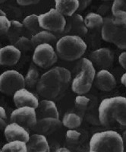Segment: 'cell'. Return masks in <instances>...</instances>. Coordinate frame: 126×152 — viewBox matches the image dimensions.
Here are the masks:
<instances>
[{"label":"cell","mask_w":126,"mask_h":152,"mask_svg":"<svg viewBox=\"0 0 126 152\" xmlns=\"http://www.w3.org/2000/svg\"><path fill=\"white\" fill-rule=\"evenodd\" d=\"M98 118L103 126L117 123L126 127V97L114 96L103 99L99 104Z\"/></svg>","instance_id":"obj_1"},{"label":"cell","mask_w":126,"mask_h":152,"mask_svg":"<svg viewBox=\"0 0 126 152\" xmlns=\"http://www.w3.org/2000/svg\"><path fill=\"white\" fill-rule=\"evenodd\" d=\"M55 51L58 56L66 61L81 59L85 53L87 45L81 36L66 34L55 42Z\"/></svg>","instance_id":"obj_2"},{"label":"cell","mask_w":126,"mask_h":152,"mask_svg":"<svg viewBox=\"0 0 126 152\" xmlns=\"http://www.w3.org/2000/svg\"><path fill=\"white\" fill-rule=\"evenodd\" d=\"M89 151L122 152L125 145L122 135L114 130H105L93 134L89 142Z\"/></svg>","instance_id":"obj_3"},{"label":"cell","mask_w":126,"mask_h":152,"mask_svg":"<svg viewBox=\"0 0 126 152\" xmlns=\"http://www.w3.org/2000/svg\"><path fill=\"white\" fill-rule=\"evenodd\" d=\"M65 83L55 67L51 68L40 75L36 90L40 96L46 99H54L60 94Z\"/></svg>","instance_id":"obj_4"},{"label":"cell","mask_w":126,"mask_h":152,"mask_svg":"<svg viewBox=\"0 0 126 152\" xmlns=\"http://www.w3.org/2000/svg\"><path fill=\"white\" fill-rule=\"evenodd\" d=\"M96 69L91 59L82 58L80 70L71 81V90L76 94H85L91 89L95 80Z\"/></svg>","instance_id":"obj_5"},{"label":"cell","mask_w":126,"mask_h":152,"mask_svg":"<svg viewBox=\"0 0 126 152\" xmlns=\"http://www.w3.org/2000/svg\"><path fill=\"white\" fill-rule=\"evenodd\" d=\"M38 19L41 29L57 34L64 32L66 29L67 23L66 16L55 8L40 15Z\"/></svg>","instance_id":"obj_6"},{"label":"cell","mask_w":126,"mask_h":152,"mask_svg":"<svg viewBox=\"0 0 126 152\" xmlns=\"http://www.w3.org/2000/svg\"><path fill=\"white\" fill-rule=\"evenodd\" d=\"M58 59L57 53L51 43H40L34 48L32 61L38 67L48 69Z\"/></svg>","instance_id":"obj_7"},{"label":"cell","mask_w":126,"mask_h":152,"mask_svg":"<svg viewBox=\"0 0 126 152\" xmlns=\"http://www.w3.org/2000/svg\"><path fill=\"white\" fill-rule=\"evenodd\" d=\"M25 87L24 76L15 69H9L0 74V92L13 94L17 90Z\"/></svg>","instance_id":"obj_8"},{"label":"cell","mask_w":126,"mask_h":152,"mask_svg":"<svg viewBox=\"0 0 126 152\" xmlns=\"http://www.w3.org/2000/svg\"><path fill=\"white\" fill-rule=\"evenodd\" d=\"M10 120L19 123L27 129H31L37 120L36 108L28 106L17 107L11 113Z\"/></svg>","instance_id":"obj_9"},{"label":"cell","mask_w":126,"mask_h":152,"mask_svg":"<svg viewBox=\"0 0 126 152\" xmlns=\"http://www.w3.org/2000/svg\"><path fill=\"white\" fill-rule=\"evenodd\" d=\"M13 102L16 107L28 106L36 108L39 105V99L36 95L25 87L16 91L13 94Z\"/></svg>","instance_id":"obj_10"},{"label":"cell","mask_w":126,"mask_h":152,"mask_svg":"<svg viewBox=\"0 0 126 152\" xmlns=\"http://www.w3.org/2000/svg\"><path fill=\"white\" fill-rule=\"evenodd\" d=\"M21 56V51L14 44L0 47V66H14L18 62Z\"/></svg>","instance_id":"obj_11"},{"label":"cell","mask_w":126,"mask_h":152,"mask_svg":"<svg viewBox=\"0 0 126 152\" xmlns=\"http://www.w3.org/2000/svg\"><path fill=\"white\" fill-rule=\"evenodd\" d=\"M4 135L7 141L22 140L27 142L29 139L30 133L26 127L12 122L4 128Z\"/></svg>","instance_id":"obj_12"},{"label":"cell","mask_w":126,"mask_h":152,"mask_svg":"<svg viewBox=\"0 0 126 152\" xmlns=\"http://www.w3.org/2000/svg\"><path fill=\"white\" fill-rule=\"evenodd\" d=\"M61 124L58 118L42 117L37 118L36 123L31 128L34 133H40L43 135H48L57 129Z\"/></svg>","instance_id":"obj_13"},{"label":"cell","mask_w":126,"mask_h":152,"mask_svg":"<svg viewBox=\"0 0 126 152\" xmlns=\"http://www.w3.org/2000/svg\"><path fill=\"white\" fill-rule=\"evenodd\" d=\"M96 85L100 90L103 91H109L114 89L116 86V78L111 72L106 69H100L96 73Z\"/></svg>","instance_id":"obj_14"},{"label":"cell","mask_w":126,"mask_h":152,"mask_svg":"<svg viewBox=\"0 0 126 152\" xmlns=\"http://www.w3.org/2000/svg\"><path fill=\"white\" fill-rule=\"evenodd\" d=\"M90 59L93 64L103 68L109 67L114 61V53L106 47L97 49L90 54Z\"/></svg>","instance_id":"obj_15"},{"label":"cell","mask_w":126,"mask_h":152,"mask_svg":"<svg viewBox=\"0 0 126 152\" xmlns=\"http://www.w3.org/2000/svg\"><path fill=\"white\" fill-rule=\"evenodd\" d=\"M69 18L64 32L68 33V34H75L81 37L87 33L88 28L85 25L83 16L75 13Z\"/></svg>","instance_id":"obj_16"},{"label":"cell","mask_w":126,"mask_h":152,"mask_svg":"<svg viewBox=\"0 0 126 152\" xmlns=\"http://www.w3.org/2000/svg\"><path fill=\"white\" fill-rule=\"evenodd\" d=\"M37 118L53 117L59 119V111L57 105L52 99H43L39 102L36 108Z\"/></svg>","instance_id":"obj_17"},{"label":"cell","mask_w":126,"mask_h":152,"mask_svg":"<svg viewBox=\"0 0 126 152\" xmlns=\"http://www.w3.org/2000/svg\"><path fill=\"white\" fill-rule=\"evenodd\" d=\"M27 145L28 151L48 152L50 151L47 136L40 133H34L30 135Z\"/></svg>","instance_id":"obj_18"},{"label":"cell","mask_w":126,"mask_h":152,"mask_svg":"<svg viewBox=\"0 0 126 152\" xmlns=\"http://www.w3.org/2000/svg\"><path fill=\"white\" fill-rule=\"evenodd\" d=\"M55 9L65 16H70L75 14L79 9L78 0H54Z\"/></svg>","instance_id":"obj_19"},{"label":"cell","mask_w":126,"mask_h":152,"mask_svg":"<svg viewBox=\"0 0 126 152\" xmlns=\"http://www.w3.org/2000/svg\"><path fill=\"white\" fill-rule=\"evenodd\" d=\"M31 41L33 43L34 47L37 46L40 43H51L56 42V36L54 33L47 30L42 29L41 31L36 32L31 37Z\"/></svg>","instance_id":"obj_20"},{"label":"cell","mask_w":126,"mask_h":152,"mask_svg":"<svg viewBox=\"0 0 126 152\" xmlns=\"http://www.w3.org/2000/svg\"><path fill=\"white\" fill-rule=\"evenodd\" d=\"M116 29L117 26L113 22L112 18H104L103 24L101 26V37L103 40L108 43H112Z\"/></svg>","instance_id":"obj_21"},{"label":"cell","mask_w":126,"mask_h":152,"mask_svg":"<svg viewBox=\"0 0 126 152\" xmlns=\"http://www.w3.org/2000/svg\"><path fill=\"white\" fill-rule=\"evenodd\" d=\"M38 16L37 15L32 14L27 15L23 19L22 23L24 28L27 30L28 33L31 34V37L42 30L39 24Z\"/></svg>","instance_id":"obj_22"},{"label":"cell","mask_w":126,"mask_h":152,"mask_svg":"<svg viewBox=\"0 0 126 152\" xmlns=\"http://www.w3.org/2000/svg\"><path fill=\"white\" fill-rule=\"evenodd\" d=\"M61 123L67 129H77L82 123V118L75 113L68 112L64 114Z\"/></svg>","instance_id":"obj_23"},{"label":"cell","mask_w":126,"mask_h":152,"mask_svg":"<svg viewBox=\"0 0 126 152\" xmlns=\"http://www.w3.org/2000/svg\"><path fill=\"white\" fill-rule=\"evenodd\" d=\"M40 78V72L37 68L35 67L34 66H31L27 72L26 75L24 76L25 86L29 89L36 88Z\"/></svg>","instance_id":"obj_24"},{"label":"cell","mask_w":126,"mask_h":152,"mask_svg":"<svg viewBox=\"0 0 126 152\" xmlns=\"http://www.w3.org/2000/svg\"><path fill=\"white\" fill-rule=\"evenodd\" d=\"M23 30L24 25L22 22L17 20H11V27L6 32L9 40L14 43L17 38L21 36Z\"/></svg>","instance_id":"obj_25"},{"label":"cell","mask_w":126,"mask_h":152,"mask_svg":"<svg viewBox=\"0 0 126 152\" xmlns=\"http://www.w3.org/2000/svg\"><path fill=\"white\" fill-rule=\"evenodd\" d=\"M84 24L87 28H97L103 25L104 18L100 13L90 12L86 15L84 18Z\"/></svg>","instance_id":"obj_26"},{"label":"cell","mask_w":126,"mask_h":152,"mask_svg":"<svg viewBox=\"0 0 126 152\" xmlns=\"http://www.w3.org/2000/svg\"><path fill=\"white\" fill-rule=\"evenodd\" d=\"M2 151L13 152H28V145L26 142L22 140L8 141L7 143L2 146Z\"/></svg>","instance_id":"obj_27"},{"label":"cell","mask_w":126,"mask_h":152,"mask_svg":"<svg viewBox=\"0 0 126 152\" xmlns=\"http://www.w3.org/2000/svg\"><path fill=\"white\" fill-rule=\"evenodd\" d=\"M112 43L115 44L121 50H126V28L118 27L114 37L112 38Z\"/></svg>","instance_id":"obj_28"},{"label":"cell","mask_w":126,"mask_h":152,"mask_svg":"<svg viewBox=\"0 0 126 152\" xmlns=\"http://www.w3.org/2000/svg\"><path fill=\"white\" fill-rule=\"evenodd\" d=\"M14 45L19 49L21 52L22 51L28 52V51L31 50V49L34 48L33 46V43H32V41H31V37L24 36V35H21V37L17 38L14 43Z\"/></svg>","instance_id":"obj_29"},{"label":"cell","mask_w":126,"mask_h":152,"mask_svg":"<svg viewBox=\"0 0 126 152\" xmlns=\"http://www.w3.org/2000/svg\"><path fill=\"white\" fill-rule=\"evenodd\" d=\"M112 15V20L116 26L126 28V11L119 10Z\"/></svg>","instance_id":"obj_30"},{"label":"cell","mask_w":126,"mask_h":152,"mask_svg":"<svg viewBox=\"0 0 126 152\" xmlns=\"http://www.w3.org/2000/svg\"><path fill=\"white\" fill-rule=\"evenodd\" d=\"M55 69H57L59 72L60 73L65 85H67L71 81V72L69 69L62 67V66H55Z\"/></svg>","instance_id":"obj_31"},{"label":"cell","mask_w":126,"mask_h":152,"mask_svg":"<svg viewBox=\"0 0 126 152\" xmlns=\"http://www.w3.org/2000/svg\"><path fill=\"white\" fill-rule=\"evenodd\" d=\"M119 10L126 11V0H113L111 6L112 14H114Z\"/></svg>","instance_id":"obj_32"},{"label":"cell","mask_w":126,"mask_h":152,"mask_svg":"<svg viewBox=\"0 0 126 152\" xmlns=\"http://www.w3.org/2000/svg\"><path fill=\"white\" fill-rule=\"evenodd\" d=\"M11 27V20L8 18L6 15H0V32H7Z\"/></svg>","instance_id":"obj_33"},{"label":"cell","mask_w":126,"mask_h":152,"mask_svg":"<svg viewBox=\"0 0 126 152\" xmlns=\"http://www.w3.org/2000/svg\"><path fill=\"white\" fill-rule=\"evenodd\" d=\"M90 103V99L84 94H77L74 98V104L81 107H85Z\"/></svg>","instance_id":"obj_34"},{"label":"cell","mask_w":126,"mask_h":152,"mask_svg":"<svg viewBox=\"0 0 126 152\" xmlns=\"http://www.w3.org/2000/svg\"><path fill=\"white\" fill-rule=\"evenodd\" d=\"M66 135L68 140L77 141L81 137V132L76 130V129H68Z\"/></svg>","instance_id":"obj_35"},{"label":"cell","mask_w":126,"mask_h":152,"mask_svg":"<svg viewBox=\"0 0 126 152\" xmlns=\"http://www.w3.org/2000/svg\"><path fill=\"white\" fill-rule=\"evenodd\" d=\"M40 0H16V2L18 5L21 6H28V5H34L38 3Z\"/></svg>","instance_id":"obj_36"},{"label":"cell","mask_w":126,"mask_h":152,"mask_svg":"<svg viewBox=\"0 0 126 152\" xmlns=\"http://www.w3.org/2000/svg\"><path fill=\"white\" fill-rule=\"evenodd\" d=\"M119 62L120 66L126 70V51H124L119 55Z\"/></svg>","instance_id":"obj_37"},{"label":"cell","mask_w":126,"mask_h":152,"mask_svg":"<svg viewBox=\"0 0 126 152\" xmlns=\"http://www.w3.org/2000/svg\"><path fill=\"white\" fill-rule=\"evenodd\" d=\"M79 1V10H84L91 3L92 0H78Z\"/></svg>","instance_id":"obj_38"},{"label":"cell","mask_w":126,"mask_h":152,"mask_svg":"<svg viewBox=\"0 0 126 152\" xmlns=\"http://www.w3.org/2000/svg\"><path fill=\"white\" fill-rule=\"evenodd\" d=\"M0 116L4 119H6L7 117V113H6V111H5V108L0 106Z\"/></svg>","instance_id":"obj_39"},{"label":"cell","mask_w":126,"mask_h":152,"mask_svg":"<svg viewBox=\"0 0 126 152\" xmlns=\"http://www.w3.org/2000/svg\"><path fill=\"white\" fill-rule=\"evenodd\" d=\"M6 125H7V123H6V121H5V119L0 116V129H4Z\"/></svg>","instance_id":"obj_40"},{"label":"cell","mask_w":126,"mask_h":152,"mask_svg":"<svg viewBox=\"0 0 126 152\" xmlns=\"http://www.w3.org/2000/svg\"><path fill=\"white\" fill-rule=\"evenodd\" d=\"M121 82L123 85L126 88V72L123 73V75L121 77Z\"/></svg>","instance_id":"obj_41"},{"label":"cell","mask_w":126,"mask_h":152,"mask_svg":"<svg viewBox=\"0 0 126 152\" xmlns=\"http://www.w3.org/2000/svg\"><path fill=\"white\" fill-rule=\"evenodd\" d=\"M56 151H58V152H69L70 151V150H69L68 148H67L61 147V148H59L56 149Z\"/></svg>","instance_id":"obj_42"},{"label":"cell","mask_w":126,"mask_h":152,"mask_svg":"<svg viewBox=\"0 0 126 152\" xmlns=\"http://www.w3.org/2000/svg\"><path fill=\"white\" fill-rule=\"evenodd\" d=\"M123 141H124V145H125V147L126 146V131L125 132H123Z\"/></svg>","instance_id":"obj_43"},{"label":"cell","mask_w":126,"mask_h":152,"mask_svg":"<svg viewBox=\"0 0 126 152\" xmlns=\"http://www.w3.org/2000/svg\"><path fill=\"white\" fill-rule=\"evenodd\" d=\"M5 15V13L4 12V11L2 9H0V15Z\"/></svg>","instance_id":"obj_44"},{"label":"cell","mask_w":126,"mask_h":152,"mask_svg":"<svg viewBox=\"0 0 126 152\" xmlns=\"http://www.w3.org/2000/svg\"><path fill=\"white\" fill-rule=\"evenodd\" d=\"M4 2H5V0H0V4L3 3Z\"/></svg>","instance_id":"obj_45"},{"label":"cell","mask_w":126,"mask_h":152,"mask_svg":"<svg viewBox=\"0 0 126 152\" xmlns=\"http://www.w3.org/2000/svg\"><path fill=\"white\" fill-rule=\"evenodd\" d=\"M103 1H107V0H103Z\"/></svg>","instance_id":"obj_46"},{"label":"cell","mask_w":126,"mask_h":152,"mask_svg":"<svg viewBox=\"0 0 126 152\" xmlns=\"http://www.w3.org/2000/svg\"><path fill=\"white\" fill-rule=\"evenodd\" d=\"M0 47H1V45H0Z\"/></svg>","instance_id":"obj_47"}]
</instances>
